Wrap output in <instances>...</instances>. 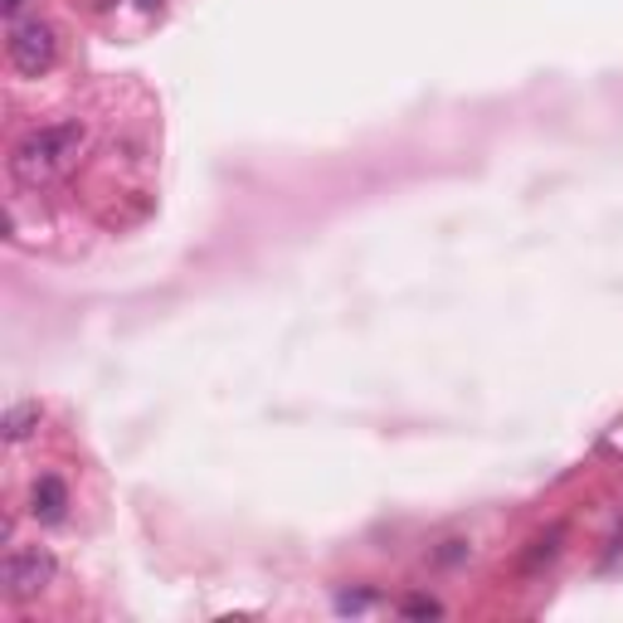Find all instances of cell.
Instances as JSON below:
<instances>
[{"label": "cell", "mask_w": 623, "mask_h": 623, "mask_svg": "<svg viewBox=\"0 0 623 623\" xmlns=\"http://www.w3.org/2000/svg\"><path fill=\"white\" fill-rule=\"evenodd\" d=\"M83 122H54V127H35L25 132V137L15 142V151H10V175H15V185H25V191H39V185L59 181V175L74 166V156L83 151Z\"/></svg>", "instance_id": "1"}, {"label": "cell", "mask_w": 623, "mask_h": 623, "mask_svg": "<svg viewBox=\"0 0 623 623\" xmlns=\"http://www.w3.org/2000/svg\"><path fill=\"white\" fill-rule=\"evenodd\" d=\"M54 585V555L39 546H15L5 560H0V595L5 599H35Z\"/></svg>", "instance_id": "2"}, {"label": "cell", "mask_w": 623, "mask_h": 623, "mask_svg": "<svg viewBox=\"0 0 623 623\" xmlns=\"http://www.w3.org/2000/svg\"><path fill=\"white\" fill-rule=\"evenodd\" d=\"M5 54L25 78H39L59 54L54 25H45V20H15V25H10V39H5Z\"/></svg>", "instance_id": "3"}, {"label": "cell", "mask_w": 623, "mask_h": 623, "mask_svg": "<svg viewBox=\"0 0 623 623\" xmlns=\"http://www.w3.org/2000/svg\"><path fill=\"white\" fill-rule=\"evenodd\" d=\"M29 512H35V522L45 526H59L69 516V482L54 473H45L35 482V492H29Z\"/></svg>", "instance_id": "4"}, {"label": "cell", "mask_w": 623, "mask_h": 623, "mask_svg": "<svg viewBox=\"0 0 623 623\" xmlns=\"http://www.w3.org/2000/svg\"><path fill=\"white\" fill-rule=\"evenodd\" d=\"M39 419H45V410H39L35 400H20L5 410V419H0V433H5V443H25L29 433L39 429Z\"/></svg>", "instance_id": "5"}, {"label": "cell", "mask_w": 623, "mask_h": 623, "mask_svg": "<svg viewBox=\"0 0 623 623\" xmlns=\"http://www.w3.org/2000/svg\"><path fill=\"white\" fill-rule=\"evenodd\" d=\"M560 541H565V526H550L546 536H536V541H532V555L522 560V570H536L541 560H550V555L560 550Z\"/></svg>", "instance_id": "6"}, {"label": "cell", "mask_w": 623, "mask_h": 623, "mask_svg": "<svg viewBox=\"0 0 623 623\" xmlns=\"http://www.w3.org/2000/svg\"><path fill=\"white\" fill-rule=\"evenodd\" d=\"M400 614H404V619H439L443 604H439V599H429V595H410V599L400 604Z\"/></svg>", "instance_id": "7"}, {"label": "cell", "mask_w": 623, "mask_h": 623, "mask_svg": "<svg viewBox=\"0 0 623 623\" xmlns=\"http://www.w3.org/2000/svg\"><path fill=\"white\" fill-rule=\"evenodd\" d=\"M0 10H5V15H10V20H15V15H20V10H25V0H0Z\"/></svg>", "instance_id": "8"}, {"label": "cell", "mask_w": 623, "mask_h": 623, "mask_svg": "<svg viewBox=\"0 0 623 623\" xmlns=\"http://www.w3.org/2000/svg\"><path fill=\"white\" fill-rule=\"evenodd\" d=\"M142 5H147V10H151V5H161V0H142Z\"/></svg>", "instance_id": "9"}]
</instances>
